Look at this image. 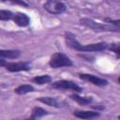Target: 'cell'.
Instances as JSON below:
<instances>
[{"label":"cell","mask_w":120,"mask_h":120,"mask_svg":"<svg viewBox=\"0 0 120 120\" xmlns=\"http://www.w3.org/2000/svg\"><path fill=\"white\" fill-rule=\"evenodd\" d=\"M65 40L67 43V46L79 51V52H100L103 51L105 49H107L109 47V44H107L106 42H98V43H93V44H86V45H82L81 44L76 37L70 33V32H66L65 33Z\"/></svg>","instance_id":"6da1fadb"},{"label":"cell","mask_w":120,"mask_h":120,"mask_svg":"<svg viewBox=\"0 0 120 120\" xmlns=\"http://www.w3.org/2000/svg\"><path fill=\"white\" fill-rule=\"evenodd\" d=\"M49 65L52 68H58L63 67H70L72 66V61L70 58L63 52H55L53 53L49 61Z\"/></svg>","instance_id":"7a4b0ae2"},{"label":"cell","mask_w":120,"mask_h":120,"mask_svg":"<svg viewBox=\"0 0 120 120\" xmlns=\"http://www.w3.org/2000/svg\"><path fill=\"white\" fill-rule=\"evenodd\" d=\"M45 10L53 15H59L66 11L67 7L64 3L59 0H47L43 5Z\"/></svg>","instance_id":"3957f363"},{"label":"cell","mask_w":120,"mask_h":120,"mask_svg":"<svg viewBox=\"0 0 120 120\" xmlns=\"http://www.w3.org/2000/svg\"><path fill=\"white\" fill-rule=\"evenodd\" d=\"M81 23L95 30V31H117V27H112L110 25H106V24H101L98 23L91 19H87V18H83L81 21Z\"/></svg>","instance_id":"277c9868"},{"label":"cell","mask_w":120,"mask_h":120,"mask_svg":"<svg viewBox=\"0 0 120 120\" xmlns=\"http://www.w3.org/2000/svg\"><path fill=\"white\" fill-rule=\"evenodd\" d=\"M52 87L55 89H65V90H73L75 92H81L82 88L75 83L72 81H68V80H60L56 81L52 83Z\"/></svg>","instance_id":"5b68a950"},{"label":"cell","mask_w":120,"mask_h":120,"mask_svg":"<svg viewBox=\"0 0 120 120\" xmlns=\"http://www.w3.org/2000/svg\"><path fill=\"white\" fill-rule=\"evenodd\" d=\"M4 67L6 68L7 70L10 72L29 70L31 68V65L28 62H8V63H6Z\"/></svg>","instance_id":"8992f818"},{"label":"cell","mask_w":120,"mask_h":120,"mask_svg":"<svg viewBox=\"0 0 120 120\" xmlns=\"http://www.w3.org/2000/svg\"><path fill=\"white\" fill-rule=\"evenodd\" d=\"M79 77L82 79V80H84V81H87L95 85H98V86H105L108 84V81L107 80H104L102 78H99V77H97L93 74H88V73H80L79 74Z\"/></svg>","instance_id":"52a82bcc"},{"label":"cell","mask_w":120,"mask_h":120,"mask_svg":"<svg viewBox=\"0 0 120 120\" xmlns=\"http://www.w3.org/2000/svg\"><path fill=\"white\" fill-rule=\"evenodd\" d=\"M13 22L18 26L25 27L30 23V19L26 14L22 13V12H17L13 16Z\"/></svg>","instance_id":"ba28073f"},{"label":"cell","mask_w":120,"mask_h":120,"mask_svg":"<svg viewBox=\"0 0 120 120\" xmlns=\"http://www.w3.org/2000/svg\"><path fill=\"white\" fill-rule=\"evenodd\" d=\"M73 115L75 117L81 118V119H92L98 117L100 114L98 112H91V111H75L73 112Z\"/></svg>","instance_id":"9c48e42d"},{"label":"cell","mask_w":120,"mask_h":120,"mask_svg":"<svg viewBox=\"0 0 120 120\" xmlns=\"http://www.w3.org/2000/svg\"><path fill=\"white\" fill-rule=\"evenodd\" d=\"M38 101L46 104V105H49V106H52V107H55V108H60L62 107V102L59 101L58 99H56L55 98H52V97H41L39 98H38Z\"/></svg>","instance_id":"30bf717a"},{"label":"cell","mask_w":120,"mask_h":120,"mask_svg":"<svg viewBox=\"0 0 120 120\" xmlns=\"http://www.w3.org/2000/svg\"><path fill=\"white\" fill-rule=\"evenodd\" d=\"M21 55V52L18 50H1L0 56L8 59H16Z\"/></svg>","instance_id":"8fae6325"},{"label":"cell","mask_w":120,"mask_h":120,"mask_svg":"<svg viewBox=\"0 0 120 120\" xmlns=\"http://www.w3.org/2000/svg\"><path fill=\"white\" fill-rule=\"evenodd\" d=\"M70 98L75 100L77 103H79L80 105H87V104H90L93 100V98L91 97H81L77 94H72L70 95Z\"/></svg>","instance_id":"7c38bea8"},{"label":"cell","mask_w":120,"mask_h":120,"mask_svg":"<svg viewBox=\"0 0 120 120\" xmlns=\"http://www.w3.org/2000/svg\"><path fill=\"white\" fill-rule=\"evenodd\" d=\"M34 91H35V88L30 84H22L14 89V92L18 95H25L27 93H31Z\"/></svg>","instance_id":"4fadbf2b"},{"label":"cell","mask_w":120,"mask_h":120,"mask_svg":"<svg viewBox=\"0 0 120 120\" xmlns=\"http://www.w3.org/2000/svg\"><path fill=\"white\" fill-rule=\"evenodd\" d=\"M32 82L37 83V84H45V83H49L52 82V77L45 74V75H40V76H37L34 77L32 79Z\"/></svg>","instance_id":"5bb4252c"},{"label":"cell","mask_w":120,"mask_h":120,"mask_svg":"<svg viewBox=\"0 0 120 120\" xmlns=\"http://www.w3.org/2000/svg\"><path fill=\"white\" fill-rule=\"evenodd\" d=\"M49 112L46 111V110H44V109H42V108H40V107H35L33 110H32V115H31V119H36V118H39V117H42V116H44V115H47Z\"/></svg>","instance_id":"9a60e30c"},{"label":"cell","mask_w":120,"mask_h":120,"mask_svg":"<svg viewBox=\"0 0 120 120\" xmlns=\"http://www.w3.org/2000/svg\"><path fill=\"white\" fill-rule=\"evenodd\" d=\"M13 16H14V14L9 10H4V9L0 10V20L1 21H8L10 19H13Z\"/></svg>","instance_id":"2e32d148"},{"label":"cell","mask_w":120,"mask_h":120,"mask_svg":"<svg viewBox=\"0 0 120 120\" xmlns=\"http://www.w3.org/2000/svg\"><path fill=\"white\" fill-rule=\"evenodd\" d=\"M108 49L110 51H112V52H114L117 57L120 58V42H113V43H111L108 47Z\"/></svg>","instance_id":"e0dca14e"},{"label":"cell","mask_w":120,"mask_h":120,"mask_svg":"<svg viewBox=\"0 0 120 120\" xmlns=\"http://www.w3.org/2000/svg\"><path fill=\"white\" fill-rule=\"evenodd\" d=\"M2 2H4V3H7V2H8V3H11V4H15V5H20V6H22V7H28V4L27 3H25L24 1H22V0H2Z\"/></svg>","instance_id":"ac0fdd59"},{"label":"cell","mask_w":120,"mask_h":120,"mask_svg":"<svg viewBox=\"0 0 120 120\" xmlns=\"http://www.w3.org/2000/svg\"><path fill=\"white\" fill-rule=\"evenodd\" d=\"M105 21H106V22H109L110 23H112V24H113V25L120 26V21H119V20H117V21H112V20H111V19H106Z\"/></svg>","instance_id":"d6986e66"},{"label":"cell","mask_w":120,"mask_h":120,"mask_svg":"<svg viewBox=\"0 0 120 120\" xmlns=\"http://www.w3.org/2000/svg\"><path fill=\"white\" fill-rule=\"evenodd\" d=\"M117 82H118V83H120V76L118 77V79H117Z\"/></svg>","instance_id":"ffe728a7"},{"label":"cell","mask_w":120,"mask_h":120,"mask_svg":"<svg viewBox=\"0 0 120 120\" xmlns=\"http://www.w3.org/2000/svg\"><path fill=\"white\" fill-rule=\"evenodd\" d=\"M118 118H119V119H120V115H119V116H118Z\"/></svg>","instance_id":"44dd1931"}]
</instances>
